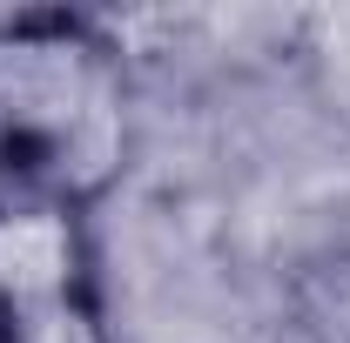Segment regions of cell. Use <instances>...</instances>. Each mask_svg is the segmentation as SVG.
Masks as SVG:
<instances>
[{"mask_svg": "<svg viewBox=\"0 0 350 343\" xmlns=\"http://www.w3.org/2000/svg\"><path fill=\"white\" fill-rule=\"evenodd\" d=\"M135 162V74L88 7L0 14V182L101 209Z\"/></svg>", "mask_w": 350, "mask_h": 343, "instance_id": "obj_1", "label": "cell"}, {"mask_svg": "<svg viewBox=\"0 0 350 343\" xmlns=\"http://www.w3.org/2000/svg\"><path fill=\"white\" fill-rule=\"evenodd\" d=\"M0 343H122L94 215L0 182Z\"/></svg>", "mask_w": 350, "mask_h": 343, "instance_id": "obj_2", "label": "cell"}, {"mask_svg": "<svg viewBox=\"0 0 350 343\" xmlns=\"http://www.w3.org/2000/svg\"><path fill=\"white\" fill-rule=\"evenodd\" d=\"M283 330L297 343H350V229L310 243L283 276Z\"/></svg>", "mask_w": 350, "mask_h": 343, "instance_id": "obj_3", "label": "cell"}]
</instances>
